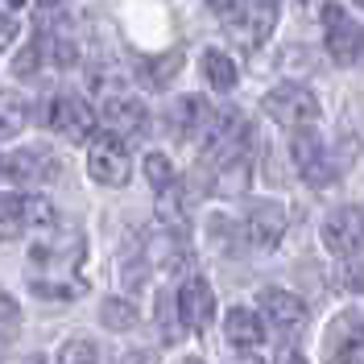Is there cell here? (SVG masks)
<instances>
[{"instance_id":"obj_33","label":"cell","mask_w":364,"mask_h":364,"mask_svg":"<svg viewBox=\"0 0 364 364\" xmlns=\"http://www.w3.org/2000/svg\"><path fill=\"white\" fill-rule=\"evenodd\" d=\"M360 9H364V0H360Z\"/></svg>"},{"instance_id":"obj_11","label":"cell","mask_w":364,"mask_h":364,"mask_svg":"<svg viewBox=\"0 0 364 364\" xmlns=\"http://www.w3.org/2000/svg\"><path fill=\"white\" fill-rule=\"evenodd\" d=\"M323 245L336 257H356L364 252V211L360 207H340L323 224Z\"/></svg>"},{"instance_id":"obj_5","label":"cell","mask_w":364,"mask_h":364,"mask_svg":"<svg viewBox=\"0 0 364 364\" xmlns=\"http://www.w3.org/2000/svg\"><path fill=\"white\" fill-rule=\"evenodd\" d=\"M54 224V203L42 195H4L0 199V240H13L29 228Z\"/></svg>"},{"instance_id":"obj_14","label":"cell","mask_w":364,"mask_h":364,"mask_svg":"<svg viewBox=\"0 0 364 364\" xmlns=\"http://www.w3.org/2000/svg\"><path fill=\"white\" fill-rule=\"evenodd\" d=\"M245 232H249V245H252V249H273V245L286 236V207L273 203V199L252 203Z\"/></svg>"},{"instance_id":"obj_25","label":"cell","mask_w":364,"mask_h":364,"mask_svg":"<svg viewBox=\"0 0 364 364\" xmlns=\"http://www.w3.org/2000/svg\"><path fill=\"white\" fill-rule=\"evenodd\" d=\"M38 63H42V46L29 42L21 54H17V63H13V75H17V79H25V75H33V70H38Z\"/></svg>"},{"instance_id":"obj_13","label":"cell","mask_w":364,"mask_h":364,"mask_svg":"<svg viewBox=\"0 0 364 364\" xmlns=\"http://www.w3.org/2000/svg\"><path fill=\"white\" fill-rule=\"evenodd\" d=\"M174 306H178V318L191 327V331L207 327V323L215 318V294H211L207 277H186L178 298H174Z\"/></svg>"},{"instance_id":"obj_34","label":"cell","mask_w":364,"mask_h":364,"mask_svg":"<svg viewBox=\"0 0 364 364\" xmlns=\"http://www.w3.org/2000/svg\"><path fill=\"white\" fill-rule=\"evenodd\" d=\"M0 360H4V356H0Z\"/></svg>"},{"instance_id":"obj_6","label":"cell","mask_w":364,"mask_h":364,"mask_svg":"<svg viewBox=\"0 0 364 364\" xmlns=\"http://www.w3.org/2000/svg\"><path fill=\"white\" fill-rule=\"evenodd\" d=\"M87 174L100 186H124L129 182V149L116 133H95L87 145Z\"/></svg>"},{"instance_id":"obj_31","label":"cell","mask_w":364,"mask_h":364,"mask_svg":"<svg viewBox=\"0 0 364 364\" xmlns=\"http://www.w3.org/2000/svg\"><path fill=\"white\" fill-rule=\"evenodd\" d=\"M182 364H203V360H199V356H186V360H182Z\"/></svg>"},{"instance_id":"obj_32","label":"cell","mask_w":364,"mask_h":364,"mask_svg":"<svg viewBox=\"0 0 364 364\" xmlns=\"http://www.w3.org/2000/svg\"><path fill=\"white\" fill-rule=\"evenodd\" d=\"M236 364H249V360H236Z\"/></svg>"},{"instance_id":"obj_7","label":"cell","mask_w":364,"mask_h":364,"mask_svg":"<svg viewBox=\"0 0 364 364\" xmlns=\"http://www.w3.org/2000/svg\"><path fill=\"white\" fill-rule=\"evenodd\" d=\"M323 42H327V54L340 67H352V63H360L364 29L343 13L340 4H323Z\"/></svg>"},{"instance_id":"obj_2","label":"cell","mask_w":364,"mask_h":364,"mask_svg":"<svg viewBox=\"0 0 364 364\" xmlns=\"http://www.w3.org/2000/svg\"><path fill=\"white\" fill-rule=\"evenodd\" d=\"M245 145H249V124L240 112H220L211 116L203 133V154L215 166H240L245 161Z\"/></svg>"},{"instance_id":"obj_27","label":"cell","mask_w":364,"mask_h":364,"mask_svg":"<svg viewBox=\"0 0 364 364\" xmlns=\"http://www.w3.org/2000/svg\"><path fill=\"white\" fill-rule=\"evenodd\" d=\"M120 364H158V356L149 352V348H133V352H124Z\"/></svg>"},{"instance_id":"obj_3","label":"cell","mask_w":364,"mask_h":364,"mask_svg":"<svg viewBox=\"0 0 364 364\" xmlns=\"http://www.w3.org/2000/svg\"><path fill=\"white\" fill-rule=\"evenodd\" d=\"M261 112L269 116V120H277V124L302 133V129H311L318 120V100L306 87H298V83H282V87H273L261 100Z\"/></svg>"},{"instance_id":"obj_8","label":"cell","mask_w":364,"mask_h":364,"mask_svg":"<svg viewBox=\"0 0 364 364\" xmlns=\"http://www.w3.org/2000/svg\"><path fill=\"white\" fill-rule=\"evenodd\" d=\"M323 360L327 364H364V318L336 315L323 336Z\"/></svg>"},{"instance_id":"obj_22","label":"cell","mask_w":364,"mask_h":364,"mask_svg":"<svg viewBox=\"0 0 364 364\" xmlns=\"http://www.w3.org/2000/svg\"><path fill=\"white\" fill-rule=\"evenodd\" d=\"M145 178H149L154 191L174 186V166H170V158H166V154H149V158H145Z\"/></svg>"},{"instance_id":"obj_26","label":"cell","mask_w":364,"mask_h":364,"mask_svg":"<svg viewBox=\"0 0 364 364\" xmlns=\"http://www.w3.org/2000/svg\"><path fill=\"white\" fill-rule=\"evenodd\" d=\"M17 318H21V306H17L13 298H9L4 290H0V323H4V327H13Z\"/></svg>"},{"instance_id":"obj_24","label":"cell","mask_w":364,"mask_h":364,"mask_svg":"<svg viewBox=\"0 0 364 364\" xmlns=\"http://www.w3.org/2000/svg\"><path fill=\"white\" fill-rule=\"evenodd\" d=\"M207 4H211V13H215L224 25H240L252 0H207Z\"/></svg>"},{"instance_id":"obj_12","label":"cell","mask_w":364,"mask_h":364,"mask_svg":"<svg viewBox=\"0 0 364 364\" xmlns=\"http://www.w3.org/2000/svg\"><path fill=\"white\" fill-rule=\"evenodd\" d=\"M290 158H294V170L311 186H327L331 182V166H327V149L318 141L315 129H302V133L290 136Z\"/></svg>"},{"instance_id":"obj_9","label":"cell","mask_w":364,"mask_h":364,"mask_svg":"<svg viewBox=\"0 0 364 364\" xmlns=\"http://www.w3.org/2000/svg\"><path fill=\"white\" fill-rule=\"evenodd\" d=\"M257 315L265 318V323H273L277 336H294V340L311 323V311L294 294H286V290H261L257 294Z\"/></svg>"},{"instance_id":"obj_21","label":"cell","mask_w":364,"mask_h":364,"mask_svg":"<svg viewBox=\"0 0 364 364\" xmlns=\"http://www.w3.org/2000/svg\"><path fill=\"white\" fill-rule=\"evenodd\" d=\"M100 323H104L108 331H129V327H136V306L124 302V298H108V302L100 306Z\"/></svg>"},{"instance_id":"obj_28","label":"cell","mask_w":364,"mask_h":364,"mask_svg":"<svg viewBox=\"0 0 364 364\" xmlns=\"http://www.w3.org/2000/svg\"><path fill=\"white\" fill-rule=\"evenodd\" d=\"M13 38H17V21H13L9 13H0V50L13 42Z\"/></svg>"},{"instance_id":"obj_10","label":"cell","mask_w":364,"mask_h":364,"mask_svg":"<svg viewBox=\"0 0 364 364\" xmlns=\"http://www.w3.org/2000/svg\"><path fill=\"white\" fill-rule=\"evenodd\" d=\"M46 120H50L54 133L67 136V141H91V133H95V108L87 100H79V95H58L50 104Z\"/></svg>"},{"instance_id":"obj_17","label":"cell","mask_w":364,"mask_h":364,"mask_svg":"<svg viewBox=\"0 0 364 364\" xmlns=\"http://www.w3.org/2000/svg\"><path fill=\"white\" fill-rule=\"evenodd\" d=\"M50 170L42 149H17V154H0V178L9 182H38Z\"/></svg>"},{"instance_id":"obj_29","label":"cell","mask_w":364,"mask_h":364,"mask_svg":"<svg viewBox=\"0 0 364 364\" xmlns=\"http://www.w3.org/2000/svg\"><path fill=\"white\" fill-rule=\"evenodd\" d=\"M277 364H306V360H302L298 352H282V356H277Z\"/></svg>"},{"instance_id":"obj_19","label":"cell","mask_w":364,"mask_h":364,"mask_svg":"<svg viewBox=\"0 0 364 364\" xmlns=\"http://www.w3.org/2000/svg\"><path fill=\"white\" fill-rule=\"evenodd\" d=\"M203 75L207 83L215 91H232L236 87V79H240V70H236V63H232V54H224L220 46H207L203 50Z\"/></svg>"},{"instance_id":"obj_4","label":"cell","mask_w":364,"mask_h":364,"mask_svg":"<svg viewBox=\"0 0 364 364\" xmlns=\"http://www.w3.org/2000/svg\"><path fill=\"white\" fill-rule=\"evenodd\" d=\"M100 120H104L108 133H116V136H141L149 116H145V104H141L129 87L104 83V91H100Z\"/></svg>"},{"instance_id":"obj_16","label":"cell","mask_w":364,"mask_h":364,"mask_svg":"<svg viewBox=\"0 0 364 364\" xmlns=\"http://www.w3.org/2000/svg\"><path fill=\"white\" fill-rule=\"evenodd\" d=\"M273 25H277V0H252L245 21L236 25V29H240V42L249 46V50H257V46L269 42Z\"/></svg>"},{"instance_id":"obj_20","label":"cell","mask_w":364,"mask_h":364,"mask_svg":"<svg viewBox=\"0 0 364 364\" xmlns=\"http://www.w3.org/2000/svg\"><path fill=\"white\" fill-rule=\"evenodd\" d=\"M25 116H29V104H25V95L17 91L0 87V141H9V136H17L25 129Z\"/></svg>"},{"instance_id":"obj_30","label":"cell","mask_w":364,"mask_h":364,"mask_svg":"<svg viewBox=\"0 0 364 364\" xmlns=\"http://www.w3.org/2000/svg\"><path fill=\"white\" fill-rule=\"evenodd\" d=\"M4 4H9V9H21V4H29V0H4Z\"/></svg>"},{"instance_id":"obj_1","label":"cell","mask_w":364,"mask_h":364,"mask_svg":"<svg viewBox=\"0 0 364 364\" xmlns=\"http://www.w3.org/2000/svg\"><path fill=\"white\" fill-rule=\"evenodd\" d=\"M79 257H83V236L79 232H70L67 245H63V236L54 245H38L29 252V265H25L29 290L38 298H79L83 294Z\"/></svg>"},{"instance_id":"obj_23","label":"cell","mask_w":364,"mask_h":364,"mask_svg":"<svg viewBox=\"0 0 364 364\" xmlns=\"http://www.w3.org/2000/svg\"><path fill=\"white\" fill-rule=\"evenodd\" d=\"M95 360H100V352H95L91 340H67L63 352H58V364H95Z\"/></svg>"},{"instance_id":"obj_15","label":"cell","mask_w":364,"mask_h":364,"mask_svg":"<svg viewBox=\"0 0 364 364\" xmlns=\"http://www.w3.org/2000/svg\"><path fill=\"white\" fill-rule=\"evenodd\" d=\"M224 331H228V343L240 348V352H252V348H261V340H265L261 315H257V311H245V306H232V311H228Z\"/></svg>"},{"instance_id":"obj_18","label":"cell","mask_w":364,"mask_h":364,"mask_svg":"<svg viewBox=\"0 0 364 364\" xmlns=\"http://www.w3.org/2000/svg\"><path fill=\"white\" fill-rule=\"evenodd\" d=\"M154 265H161V273H174L186 265V236H174V232H166L161 228L158 236L149 240V252H145Z\"/></svg>"}]
</instances>
